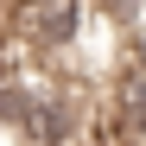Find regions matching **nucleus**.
Returning <instances> with one entry per match:
<instances>
[{
    "mask_svg": "<svg viewBox=\"0 0 146 146\" xmlns=\"http://www.w3.org/2000/svg\"><path fill=\"white\" fill-rule=\"evenodd\" d=\"M0 32L19 38V44H32L38 57H64L89 32V0H7Z\"/></svg>",
    "mask_w": 146,
    "mask_h": 146,
    "instance_id": "obj_1",
    "label": "nucleus"
},
{
    "mask_svg": "<svg viewBox=\"0 0 146 146\" xmlns=\"http://www.w3.org/2000/svg\"><path fill=\"white\" fill-rule=\"evenodd\" d=\"M108 133H114V146L146 140V64H127L121 83L108 89Z\"/></svg>",
    "mask_w": 146,
    "mask_h": 146,
    "instance_id": "obj_2",
    "label": "nucleus"
}]
</instances>
